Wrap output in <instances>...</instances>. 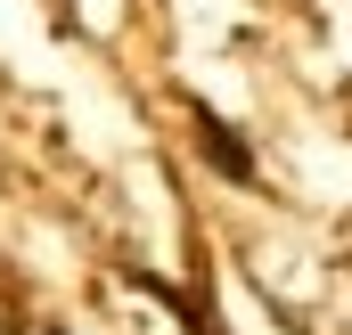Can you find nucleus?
<instances>
[{"instance_id": "obj_1", "label": "nucleus", "mask_w": 352, "mask_h": 335, "mask_svg": "<svg viewBox=\"0 0 352 335\" xmlns=\"http://www.w3.org/2000/svg\"><path fill=\"white\" fill-rule=\"evenodd\" d=\"M188 115H197V139H205V164L221 172V180H254V156H246V139H238V131H230V123H221L213 106H188Z\"/></svg>"}, {"instance_id": "obj_2", "label": "nucleus", "mask_w": 352, "mask_h": 335, "mask_svg": "<svg viewBox=\"0 0 352 335\" xmlns=\"http://www.w3.org/2000/svg\"><path fill=\"white\" fill-rule=\"evenodd\" d=\"M0 335H16V303H8V286H0Z\"/></svg>"}, {"instance_id": "obj_3", "label": "nucleus", "mask_w": 352, "mask_h": 335, "mask_svg": "<svg viewBox=\"0 0 352 335\" xmlns=\"http://www.w3.org/2000/svg\"><path fill=\"white\" fill-rule=\"evenodd\" d=\"M50 335H58V327H50Z\"/></svg>"}]
</instances>
